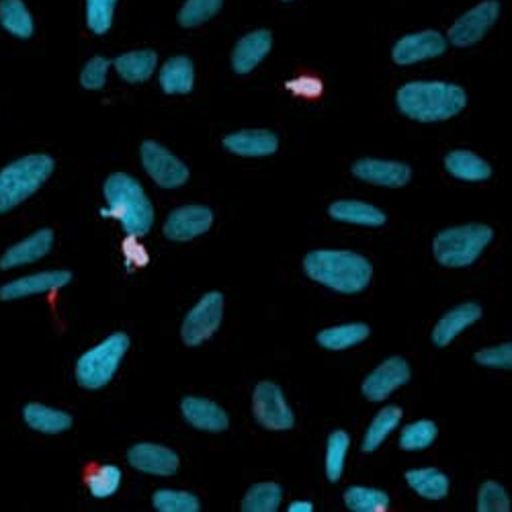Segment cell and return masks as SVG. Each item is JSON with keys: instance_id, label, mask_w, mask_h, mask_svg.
<instances>
[{"instance_id": "cell-26", "label": "cell", "mask_w": 512, "mask_h": 512, "mask_svg": "<svg viewBox=\"0 0 512 512\" xmlns=\"http://www.w3.org/2000/svg\"><path fill=\"white\" fill-rule=\"evenodd\" d=\"M367 336H369V326L361 322H353V324H340V326L326 328L316 336V340L320 347L328 351H345L363 343Z\"/></svg>"}, {"instance_id": "cell-2", "label": "cell", "mask_w": 512, "mask_h": 512, "mask_svg": "<svg viewBox=\"0 0 512 512\" xmlns=\"http://www.w3.org/2000/svg\"><path fill=\"white\" fill-rule=\"evenodd\" d=\"M398 109L422 123L445 121L463 111L467 97L457 84L449 82H408L398 91Z\"/></svg>"}, {"instance_id": "cell-12", "label": "cell", "mask_w": 512, "mask_h": 512, "mask_svg": "<svg viewBox=\"0 0 512 512\" xmlns=\"http://www.w3.org/2000/svg\"><path fill=\"white\" fill-rule=\"evenodd\" d=\"M213 226V213L205 205H183L170 213L164 224V236L175 242H187L205 234Z\"/></svg>"}, {"instance_id": "cell-34", "label": "cell", "mask_w": 512, "mask_h": 512, "mask_svg": "<svg viewBox=\"0 0 512 512\" xmlns=\"http://www.w3.org/2000/svg\"><path fill=\"white\" fill-rule=\"evenodd\" d=\"M437 435H439V429L433 420H416L402 431L400 447L404 451H422L435 443Z\"/></svg>"}, {"instance_id": "cell-37", "label": "cell", "mask_w": 512, "mask_h": 512, "mask_svg": "<svg viewBox=\"0 0 512 512\" xmlns=\"http://www.w3.org/2000/svg\"><path fill=\"white\" fill-rule=\"evenodd\" d=\"M224 0H187L179 13V21L183 27H197L218 15Z\"/></svg>"}, {"instance_id": "cell-20", "label": "cell", "mask_w": 512, "mask_h": 512, "mask_svg": "<svg viewBox=\"0 0 512 512\" xmlns=\"http://www.w3.org/2000/svg\"><path fill=\"white\" fill-rule=\"evenodd\" d=\"M480 318L482 308L478 304H461L453 308L433 328V343L439 347H447L465 328L476 324Z\"/></svg>"}, {"instance_id": "cell-24", "label": "cell", "mask_w": 512, "mask_h": 512, "mask_svg": "<svg viewBox=\"0 0 512 512\" xmlns=\"http://www.w3.org/2000/svg\"><path fill=\"white\" fill-rule=\"evenodd\" d=\"M162 91L168 95H187L193 91L195 68L187 56L170 58L160 72Z\"/></svg>"}, {"instance_id": "cell-21", "label": "cell", "mask_w": 512, "mask_h": 512, "mask_svg": "<svg viewBox=\"0 0 512 512\" xmlns=\"http://www.w3.org/2000/svg\"><path fill=\"white\" fill-rule=\"evenodd\" d=\"M224 148L238 156H271L279 148V140L267 130H244L224 138Z\"/></svg>"}, {"instance_id": "cell-4", "label": "cell", "mask_w": 512, "mask_h": 512, "mask_svg": "<svg viewBox=\"0 0 512 512\" xmlns=\"http://www.w3.org/2000/svg\"><path fill=\"white\" fill-rule=\"evenodd\" d=\"M54 170L48 154H31L0 170V213H7L31 197Z\"/></svg>"}, {"instance_id": "cell-11", "label": "cell", "mask_w": 512, "mask_h": 512, "mask_svg": "<svg viewBox=\"0 0 512 512\" xmlns=\"http://www.w3.org/2000/svg\"><path fill=\"white\" fill-rule=\"evenodd\" d=\"M410 379V367L402 357H392L375 367L363 381V394L371 402L386 400L394 390L402 388Z\"/></svg>"}, {"instance_id": "cell-23", "label": "cell", "mask_w": 512, "mask_h": 512, "mask_svg": "<svg viewBox=\"0 0 512 512\" xmlns=\"http://www.w3.org/2000/svg\"><path fill=\"white\" fill-rule=\"evenodd\" d=\"M449 175L461 181H486L492 177L490 164L469 150H453L445 158Z\"/></svg>"}, {"instance_id": "cell-35", "label": "cell", "mask_w": 512, "mask_h": 512, "mask_svg": "<svg viewBox=\"0 0 512 512\" xmlns=\"http://www.w3.org/2000/svg\"><path fill=\"white\" fill-rule=\"evenodd\" d=\"M87 486L95 498H109L121 486V469L117 465L95 467L87 476Z\"/></svg>"}, {"instance_id": "cell-3", "label": "cell", "mask_w": 512, "mask_h": 512, "mask_svg": "<svg viewBox=\"0 0 512 512\" xmlns=\"http://www.w3.org/2000/svg\"><path fill=\"white\" fill-rule=\"evenodd\" d=\"M107 209L103 216H111L121 222L127 236H146L154 224V207L146 197L142 185L125 173H115L105 183Z\"/></svg>"}, {"instance_id": "cell-39", "label": "cell", "mask_w": 512, "mask_h": 512, "mask_svg": "<svg viewBox=\"0 0 512 512\" xmlns=\"http://www.w3.org/2000/svg\"><path fill=\"white\" fill-rule=\"evenodd\" d=\"M478 510L480 512H508L510 498L506 490L496 482H486L478 494Z\"/></svg>"}, {"instance_id": "cell-7", "label": "cell", "mask_w": 512, "mask_h": 512, "mask_svg": "<svg viewBox=\"0 0 512 512\" xmlns=\"http://www.w3.org/2000/svg\"><path fill=\"white\" fill-rule=\"evenodd\" d=\"M252 414L269 431H289L295 424L293 410L289 408L277 383L261 381L252 394Z\"/></svg>"}, {"instance_id": "cell-19", "label": "cell", "mask_w": 512, "mask_h": 512, "mask_svg": "<svg viewBox=\"0 0 512 512\" xmlns=\"http://www.w3.org/2000/svg\"><path fill=\"white\" fill-rule=\"evenodd\" d=\"M273 46V37L269 31L261 29L248 33L246 37H242L232 54V66L238 74H248L252 72L256 66H259L265 56L271 52Z\"/></svg>"}, {"instance_id": "cell-31", "label": "cell", "mask_w": 512, "mask_h": 512, "mask_svg": "<svg viewBox=\"0 0 512 512\" xmlns=\"http://www.w3.org/2000/svg\"><path fill=\"white\" fill-rule=\"evenodd\" d=\"M283 490L275 482H265V484H256L252 486L244 500H242V510L244 512H275L281 506Z\"/></svg>"}, {"instance_id": "cell-27", "label": "cell", "mask_w": 512, "mask_h": 512, "mask_svg": "<svg viewBox=\"0 0 512 512\" xmlns=\"http://www.w3.org/2000/svg\"><path fill=\"white\" fill-rule=\"evenodd\" d=\"M406 482L416 494H420L426 500H441L449 492L447 476L435 467L412 469V472H406Z\"/></svg>"}, {"instance_id": "cell-33", "label": "cell", "mask_w": 512, "mask_h": 512, "mask_svg": "<svg viewBox=\"0 0 512 512\" xmlns=\"http://www.w3.org/2000/svg\"><path fill=\"white\" fill-rule=\"evenodd\" d=\"M349 445L351 439L345 431H334L328 437V445H326V476L330 482H338L340 476H343L345 469V459L349 453Z\"/></svg>"}, {"instance_id": "cell-15", "label": "cell", "mask_w": 512, "mask_h": 512, "mask_svg": "<svg viewBox=\"0 0 512 512\" xmlns=\"http://www.w3.org/2000/svg\"><path fill=\"white\" fill-rule=\"evenodd\" d=\"M353 175L365 183L379 187H404L412 179V170L402 162L363 158L353 164Z\"/></svg>"}, {"instance_id": "cell-22", "label": "cell", "mask_w": 512, "mask_h": 512, "mask_svg": "<svg viewBox=\"0 0 512 512\" xmlns=\"http://www.w3.org/2000/svg\"><path fill=\"white\" fill-rule=\"evenodd\" d=\"M328 213L332 216V220L345 222V224H357L367 228H379L386 224V213L363 201H349V199L336 201L330 205Z\"/></svg>"}, {"instance_id": "cell-40", "label": "cell", "mask_w": 512, "mask_h": 512, "mask_svg": "<svg viewBox=\"0 0 512 512\" xmlns=\"http://www.w3.org/2000/svg\"><path fill=\"white\" fill-rule=\"evenodd\" d=\"M107 70H109V60L97 56L93 58L87 66H84L80 74V84L89 91H99L105 87L107 82Z\"/></svg>"}, {"instance_id": "cell-30", "label": "cell", "mask_w": 512, "mask_h": 512, "mask_svg": "<svg viewBox=\"0 0 512 512\" xmlns=\"http://www.w3.org/2000/svg\"><path fill=\"white\" fill-rule=\"evenodd\" d=\"M0 23L9 33L21 39L33 35V19L23 0H0Z\"/></svg>"}, {"instance_id": "cell-8", "label": "cell", "mask_w": 512, "mask_h": 512, "mask_svg": "<svg viewBox=\"0 0 512 512\" xmlns=\"http://www.w3.org/2000/svg\"><path fill=\"white\" fill-rule=\"evenodd\" d=\"M222 316H224V295L218 291L203 295L199 304L187 314L183 322L181 336L185 340V345L197 347L205 343V340H209L220 328Z\"/></svg>"}, {"instance_id": "cell-6", "label": "cell", "mask_w": 512, "mask_h": 512, "mask_svg": "<svg viewBox=\"0 0 512 512\" xmlns=\"http://www.w3.org/2000/svg\"><path fill=\"white\" fill-rule=\"evenodd\" d=\"M127 349H130V336L115 332L105 338L101 345L84 353L76 363V379L82 388L99 390L113 379Z\"/></svg>"}, {"instance_id": "cell-36", "label": "cell", "mask_w": 512, "mask_h": 512, "mask_svg": "<svg viewBox=\"0 0 512 512\" xmlns=\"http://www.w3.org/2000/svg\"><path fill=\"white\" fill-rule=\"evenodd\" d=\"M154 508L160 512H199L201 502L191 492L181 490H158L152 496Z\"/></svg>"}, {"instance_id": "cell-25", "label": "cell", "mask_w": 512, "mask_h": 512, "mask_svg": "<svg viewBox=\"0 0 512 512\" xmlns=\"http://www.w3.org/2000/svg\"><path fill=\"white\" fill-rule=\"evenodd\" d=\"M23 418L33 431L44 435H58L68 431L72 426L70 414L56 408H48L44 404H27L23 410Z\"/></svg>"}, {"instance_id": "cell-13", "label": "cell", "mask_w": 512, "mask_h": 512, "mask_svg": "<svg viewBox=\"0 0 512 512\" xmlns=\"http://www.w3.org/2000/svg\"><path fill=\"white\" fill-rule=\"evenodd\" d=\"M447 50V41L437 31H420L414 35L402 37L394 46V62L400 66H410L422 60L437 58Z\"/></svg>"}, {"instance_id": "cell-10", "label": "cell", "mask_w": 512, "mask_h": 512, "mask_svg": "<svg viewBox=\"0 0 512 512\" xmlns=\"http://www.w3.org/2000/svg\"><path fill=\"white\" fill-rule=\"evenodd\" d=\"M500 13V5L496 0H486V3L467 11L449 31L451 44L457 48L474 46L488 33V29L496 23Z\"/></svg>"}, {"instance_id": "cell-1", "label": "cell", "mask_w": 512, "mask_h": 512, "mask_svg": "<svg viewBox=\"0 0 512 512\" xmlns=\"http://www.w3.org/2000/svg\"><path fill=\"white\" fill-rule=\"evenodd\" d=\"M304 271L310 279L338 293L363 291L373 275L365 256L349 250H314L304 259Z\"/></svg>"}, {"instance_id": "cell-17", "label": "cell", "mask_w": 512, "mask_h": 512, "mask_svg": "<svg viewBox=\"0 0 512 512\" xmlns=\"http://www.w3.org/2000/svg\"><path fill=\"white\" fill-rule=\"evenodd\" d=\"M185 420L205 433H224L230 426V418L222 406L205 398H185L181 404Z\"/></svg>"}, {"instance_id": "cell-29", "label": "cell", "mask_w": 512, "mask_h": 512, "mask_svg": "<svg viewBox=\"0 0 512 512\" xmlns=\"http://www.w3.org/2000/svg\"><path fill=\"white\" fill-rule=\"evenodd\" d=\"M158 56L152 50H140L119 56L113 64L119 76L127 82H144L152 76Z\"/></svg>"}, {"instance_id": "cell-42", "label": "cell", "mask_w": 512, "mask_h": 512, "mask_svg": "<svg viewBox=\"0 0 512 512\" xmlns=\"http://www.w3.org/2000/svg\"><path fill=\"white\" fill-rule=\"evenodd\" d=\"M314 510V504L310 502H293L289 504V512H312Z\"/></svg>"}, {"instance_id": "cell-32", "label": "cell", "mask_w": 512, "mask_h": 512, "mask_svg": "<svg viewBox=\"0 0 512 512\" xmlns=\"http://www.w3.org/2000/svg\"><path fill=\"white\" fill-rule=\"evenodd\" d=\"M345 504L353 512H383L390 506V496L375 488L353 486L345 492Z\"/></svg>"}, {"instance_id": "cell-14", "label": "cell", "mask_w": 512, "mask_h": 512, "mask_svg": "<svg viewBox=\"0 0 512 512\" xmlns=\"http://www.w3.org/2000/svg\"><path fill=\"white\" fill-rule=\"evenodd\" d=\"M127 461L138 472L144 474H152V476H173L179 472V455L162 445H154V443H140L134 445L127 453Z\"/></svg>"}, {"instance_id": "cell-18", "label": "cell", "mask_w": 512, "mask_h": 512, "mask_svg": "<svg viewBox=\"0 0 512 512\" xmlns=\"http://www.w3.org/2000/svg\"><path fill=\"white\" fill-rule=\"evenodd\" d=\"M54 246V232L52 230H39L35 234H31L29 238H25L23 242L11 246L5 254L3 259H0V269L9 271L21 265H31L39 259H44V256L52 250Z\"/></svg>"}, {"instance_id": "cell-38", "label": "cell", "mask_w": 512, "mask_h": 512, "mask_svg": "<svg viewBox=\"0 0 512 512\" xmlns=\"http://www.w3.org/2000/svg\"><path fill=\"white\" fill-rule=\"evenodd\" d=\"M117 0H87V23L93 33L103 35L113 23Z\"/></svg>"}, {"instance_id": "cell-41", "label": "cell", "mask_w": 512, "mask_h": 512, "mask_svg": "<svg viewBox=\"0 0 512 512\" xmlns=\"http://www.w3.org/2000/svg\"><path fill=\"white\" fill-rule=\"evenodd\" d=\"M476 361L492 369H512V343L482 349L476 353Z\"/></svg>"}, {"instance_id": "cell-28", "label": "cell", "mask_w": 512, "mask_h": 512, "mask_svg": "<svg viewBox=\"0 0 512 512\" xmlns=\"http://www.w3.org/2000/svg\"><path fill=\"white\" fill-rule=\"evenodd\" d=\"M400 418H402V410L398 406H388L383 408L381 412L375 414L373 422L369 424V429L365 433V439H363V451L365 453H373L375 449L381 447V443L386 441L400 424Z\"/></svg>"}, {"instance_id": "cell-16", "label": "cell", "mask_w": 512, "mask_h": 512, "mask_svg": "<svg viewBox=\"0 0 512 512\" xmlns=\"http://www.w3.org/2000/svg\"><path fill=\"white\" fill-rule=\"evenodd\" d=\"M70 279H72V275L68 271H46V273L21 277L17 281H11V283L0 287V300L15 302V300H21V297L56 291V289L66 287L70 283Z\"/></svg>"}, {"instance_id": "cell-5", "label": "cell", "mask_w": 512, "mask_h": 512, "mask_svg": "<svg viewBox=\"0 0 512 512\" xmlns=\"http://www.w3.org/2000/svg\"><path fill=\"white\" fill-rule=\"evenodd\" d=\"M494 232L484 224H467L443 230L435 242V259L451 269L467 267L480 259L484 248L492 242Z\"/></svg>"}, {"instance_id": "cell-9", "label": "cell", "mask_w": 512, "mask_h": 512, "mask_svg": "<svg viewBox=\"0 0 512 512\" xmlns=\"http://www.w3.org/2000/svg\"><path fill=\"white\" fill-rule=\"evenodd\" d=\"M142 164L152 181L162 189H177L189 181V168L156 142L142 144Z\"/></svg>"}]
</instances>
